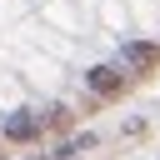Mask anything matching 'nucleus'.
<instances>
[{
	"mask_svg": "<svg viewBox=\"0 0 160 160\" xmlns=\"http://www.w3.org/2000/svg\"><path fill=\"white\" fill-rule=\"evenodd\" d=\"M125 65H130V70H155V65H160V45L130 40V45H125Z\"/></svg>",
	"mask_w": 160,
	"mask_h": 160,
	"instance_id": "nucleus-1",
	"label": "nucleus"
},
{
	"mask_svg": "<svg viewBox=\"0 0 160 160\" xmlns=\"http://www.w3.org/2000/svg\"><path fill=\"white\" fill-rule=\"evenodd\" d=\"M85 80H90V90H95V95H120V90H125V75H120V70H110V65H95Z\"/></svg>",
	"mask_w": 160,
	"mask_h": 160,
	"instance_id": "nucleus-2",
	"label": "nucleus"
},
{
	"mask_svg": "<svg viewBox=\"0 0 160 160\" xmlns=\"http://www.w3.org/2000/svg\"><path fill=\"white\" fill-rule=\"evenodd\" d=\"M35 130H40V120H35V115H25V110L5 120V135H10V140H30Z\"/></svg>",
	"mask_w": 160,
	"mask_h": 160,
	"instance_id": "nucleus-3",
	"label": "nucleus"
}]
</instances>
